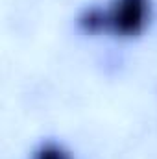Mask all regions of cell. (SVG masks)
<instances>
[{
	"mask_svg": "<svg viewBox=\"0 0 157 159\" xmlns=\"http://www.w3.org/2000/svg\"><path fill=\"white\" fill-rule=\"evenodd\" d=\"M107 17L109 32L118 37H137L150 20V0H113Z\"/></svg>",
	"mask_w": 157,
	"mask_h": 159,
	"instance_id": "1",
	"label": "cell"
},
{
	"mask_svg": "<svg viewBox=\"0 0 157 159\" xmlns=\"http://www.w3.org/2000/svg\"><path fill=\"white\" fill-rule=\"evenodd\" d=\"M79 28L85 34H100V32H109V17L107 9L91 6L87 7L78 19Z\"/></svg>",
	"mask_w": 157,
	"mask_h": 159,
	"instance_id": "2",
	"label": "cell"
},
{
	"mask_svg": "<svg viewBox=\"0 0 157 159\" xmlns=\"http://www.w3.org/2000/svg\"><path fill=\"white\" fill-rule=\"evenodd\" d=\"M32 159H72V156L61 144H57L54 141H46L37 146Z\"/></svg>",
	"mask_w": 157,
	"mask_h": 159,
	"instance_id": "3",
	"label": "cell"
}]
</instances>
